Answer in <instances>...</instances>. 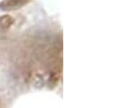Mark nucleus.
I'll return each instance as SVG.
<instances>
[{
  "label": "nucleus",
  "instance_id": "1",
  "mask_svg": "<svg viewBox=\"0 0 122 108\" xmlns=\"http://www.w3.org/2000/svg\"><path fill=\"white\" fill-rule=\"evenodd\" d=\"M32 0H2L0 2V10L1 11H15L23 8L24 5L30 3Z\"/></svg>",
  "mask_w": 122,
  "mask_h": 108
},
{
  "label": "nucleus",
  "instance_id": "2",
  "mask_svg": "<svg viewBox=\"0 0 122 108\" xmlns=\"http://www.w3.org/2000/svg\"><path fill=\"white\" fill-rule=\"evenodd\" d=\"M14 24V18L9 14H5V15L0 16V32L1 33H5L7 31L10 30V27Z\"/></svg>",
  "mask_w": 122,
  "mask_h": 108
}]
</instances>
